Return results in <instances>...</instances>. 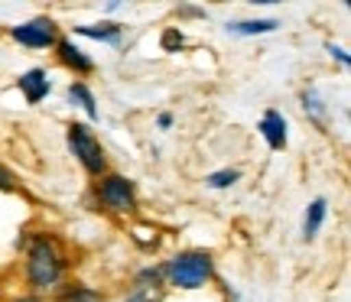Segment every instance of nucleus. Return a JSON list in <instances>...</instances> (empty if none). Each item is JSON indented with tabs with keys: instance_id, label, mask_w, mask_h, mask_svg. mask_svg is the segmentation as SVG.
Instances as JSON below:
<instances>
[{
	"instance_id": "4468645a",
	"label": "nucleus",
	"mask_w": 351,
	"mask_h": 302,
	"mask_svg": "<svg viewBox=\"0 0 351 302\" xmlns=\"http://www.w3.org/2000/svg\"><path fill=\"white\" fill-rule=\"evenodd\" d=\"M59 302H101V296L95 290H85V286H78V290H69Z\"/></svg>"
},
{
	"instance_id": "39448f33",
	"label": "nucleus",
	"mask_w": 351,
	"mask_h": 302,
	"mask_svg": "<svg viewBox=\"0 0 351 302\" xmlns=\"http://www.w3.org/2000/svg\"><path fill=\"white\" fill-rule=\"evenodd\" d=\"M13 39H20L23 46H49L56 39V23L52 20H33V23H23V26H13Z\"/></svg>"
},
{
	"instance_id": "0eeeda50",
	"label": "nucleus",
	"mask_w": 351,
	"mask_h": 302,
	"mask_svg": "<svg viewBox=\"0 0 351 302\" xmlns=\"http://www.w3.org/2000/svg\"><path fill=\"white\" fill-rule=\"evenodd\" d=\"M261 134L267 137V143H270L274 150H280V147L287 143V124H283V117L276 111H267L261 121Z\"/></svg>"
},
{
	"instance_id": "6e6552de",
	"label": "nucleus",
	"mask_w": 351,
	"mask_h": 302,
	"mask_svg": "<svg viewBox=\"0 0 351 302\" xmlns=\"http://www.w3.org/2000/svg\"><path fill=\"white\" fill-rule=\"evenodd\" d=\"M59 55H62L65 65H72V68H78V72H91V59H88L78 46H72L69 39H62V42H59Z\"/></svg>"
},
{
	"instance_id": "20e7f679",
	"label": "nucleus",
	"mask_w": 351,
	"mask_h": 302,
	"mask_svg": "<svg viewBox=\"0 0 351 302\" xmlns=\"http://www.w3.org/2000/svg\"><path fill=\"white\" fill-rule=\"evenodd\" d=\"M101 201L111 208V212H134L137 199H134V186L124 176H108L101 186Z\"/></svg>"
},
{
	"instance_id": "f03ea898",
	"label": "nucleus",
	"mask_w": 351,
	"mask_h": 302,
	"mask_svg": "<svg viewBox=\"0 0 351 302\" xmlns=\"http://www.w3.org/2000/svg\"><path fill=\"white\" fill-rule=\"evenodd\" d=\"M169 277H173L176 286L182 290H199L205 279L212 277V257L208 253H179L173 264H169Z\"/></svg>"
},
{
	"instance_id": "9d476101",
	"label": "nucleus",
	"mask_w": 351,
	"mask_h": 302,
	"mask_svg": "<svg viewBox=\"0 0 351 302\" xmlns=\"http://www.w3.org/2000/svg\"><path fill=\"white\" fill-rule=\"evenodd\" d=\"M276 20H247V23H234L228 26L231 33H238V36H254V33H274L276 29Z\"/></svg>"
},
{
	"instance_id": "f3484780",
	"label": "nucleus",
	"mask_w": 351,
	"mask_h": 302,
	"mask_svg": "<svg viewBox=\"0 0 351 302\" xmlns=\"http://www.w3.org/2000/svg\"><path fill=\"white\" fill-rule=\"evenodd\" d=\"M127 302H156V299H153L150 292H137V296H130Z\"/></svg>"
},
{
	"instance_id": "dca6fc26",
	"label": "nucleus",
	"mask_w": 351,
	"mask_h": 302,
	"mask_svg": "<svg viewBox=\"0 0 351 302\" xmlns=\"http://www.w3.org/2000/svg\"><path fill=\"white\" fill-rule=\"evenodd\" d=\"M163 46H166V49H173V46H182V36H179V33H166Z\"/></svg>"
},
{
	"instance_id": "1a4fd4ad",
	"label": "nucleus",
	"mask_w": 351,
	"mask_h": 302,
	"mask_svg": "<svg viewBox=\"0 0 351 302\" xmlns=\"http://www.w3.org/2000/svg\"><path fill=\"white\" fill-rule=\"evenodd\" d=\"M322 221H326V199H315L313 205H309V212H306V225H302V234H306V238H313L315 231L322 227Z\"/></svg>"
},
{
	"instance_id": "7ed1b4c3",
	"label": "nucleus",
	"mask_w": 351,
	"mask_h": 302,
	"mask_svg": "<svg viewBox=\"0 0 351 302\" xmlns=\"http://www.w3.org/2000/svg\"><path fill=\"white\" fill-rule=\"evenodd\" d=\"M69 147H72V153L78 156V163L85 166L91 176L104 173V166H108L104 150H101V143L95 140V134H91L85 124H72V127H69Z\"/></svg>"
},
{
	"instance_id": "ddd939ff",
	"label": "nucleus",
	"mask_w": 351,
	"mask_h": 302,
	"mask_svg": "<svg viewBox=\"0 0 351 302\" xmlns=\"http://www.w3.org/2000/svg\"><path fill=\"white\" fill-rule=\"evenodd\" d=\"M205 182H208L212 189H228L231 182H238V173H234V169H221V173H212Z\"/></svg>"
},
{
	"instance_id": "a211bd4d",
	"label": "nucleus",
	"mask_w": 351,
	"mask_h": 302,
	"mask_svg": "<svg viewBox=\"0 0 351 302\" xmlns=\"http://www.w3.org/2000/svg\"><path fill=\"white\" fill-rule=\"evenodd\" d=\"M13 302H36V299H13Z\"/></svg>"
},
{
	"instance_id": "f257e3e1",
	"label": "nucleus",
	"mask_w": 351,
	"mask_h": 302,
	"mask_svg": "<svg viewBox=\"0 0 351 302\" xmlns=\"http://www.w3.org/2000/svg\"><path fill=\"white\" fill-rule=\"evenodd\" d=\"M26 273H29V283H33L36 290H49V286L59 283V277H62V260H59V253H56V247H52L49 240H36V244L29 247Z\"/></svg>"
},
{
	"instance_id": "f8f14e48",
	"label": "nucleus",
	"mask_w": 351,
	"mask_h": 302,
	"mask_svg": "<svg viewBox=\"0 0 351 302\" xmlns=\"http://www.w3.org/2000/svg\"><path fill=\"white\" fill-rule=\"evenodd\" d=\"M78 33H82V36H91V39H108V42H117V39H121L117 26H101V29H95V26H82Z\"/></svg>"
},
{
	"instance_id": "423d86ee",
	"label": "nucleus",
	"mask_w": 351,
	"mask_h": 302,
	"mask_svg": "<svg viewBox=\"0 0 351 302\" xmlns=\"http://www.w3.org/2000/svg\"><path fill=\"white\" fill-rule=\"evenodd\" d=\"M20 88H23L29 104H39V101L49 95V78H46L43 68H33V72H26V75L20 78Z\"/></svg>"
},
{
	"instance_id": "2eb2a0df",
	"label": "nucleus",
	"mask_w": 351,
	"mask_h": 302,
	"mask_svg": "<svg viewBox=\"0 0 351 302\" xmlns=\"http://www.w3.org/2000/svg\"><path fill=\"white\" fill-rule=\"evenodd\" d=\"M10 186H13V173L0 166V189H10Z\"/></svg>"
},
{
	"instance_id": "9b49d317",
	"label": "nucleus",
	"mask_w": 351,
	"mask_h": 302,
	"mask_svg": "<svg viewBox=\"0 0 351 302\" xmlns=\"http://www.w3.org/2000/svg\"><path fill=\"white\" fill-rule=\"evenodd\" d=\"M69 98L75 101L78 108H85L88 117H98V108H95V98H91V91L85 88V85H72L69 88Z\"/></svg>"
}]
</instances>
